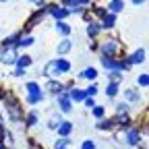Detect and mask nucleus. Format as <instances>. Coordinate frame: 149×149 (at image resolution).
Here are the masks:
<instances>
[{
  "instance_id": "1",
  "label": "nucleus",
  "mask_w": 149,
  "mask_h": 149,
  "mask_svg": "<svg viewBox=\"0 0 149 149\" xmlns=\"http://www.w3.org/2000/svg\"><path fill=\"white\" fill-rule=\"evenodd\" d=\"M72 68V64L66 60V58H52L50 62L44 64L42 68V74L46 79H60L62 74H68Z\"/></svg>"
},
{
  "instance_id": "2",
  "label": "nucleus",
  "mask_w": 149,
  "mask_h": 149,
  "mask_svg": "<svg viewBox=\"0 0 149 149\" xmlns=\"http://www.w3.org/2000/svg\"><path fill=\"white\" fill-rule=\"evenodd\" d=\"M60 6L68 8L70 15H85L87 8L91 6V0H62Z\"/></svg>"
},
{
  "instance_id": "3",
  "label": "nucleus",
  "mask_w": 149,
  "mask_h": 149,
  "mask_svg": "<svg viewBox=\"0 0 149 149\" xmlns=\"http://www.w3.org/2000/svg\"><path fill=\"white\" fill-rule=\"evenodd\" d=\"M4 104H6V112H8V118L10 120H21V116H23V110H21V104H19L13 95H8L6 100H4Z\"/></svg>"
},
{
  "instance_id": "4",
  "label": "nucleus",
  "mask_w": 149,
  "mask_h": 149,
  "mask_svg": "<svg viewBox=\"0 0 149 149\" xmlns=\"http://www.w3.org/2000/svg\"><path fill=\"white\" fill-rule=\"evenodd\" d=\"M118 50H120V46H118L116 40H106V42L100 44V54L102 56H108V58H116Z\"/></svg>"
},
{
  "instance_id": "5",
  "label": "nucleus",
  "mask_w": 149,
  "mask_h": 149,
  "mask_svg": "<svg viewBox=\"0 0 149 149\" xmlns=\"http://www.w3.org/2000/svg\"><path fill=\"white\" fill-rule=\"evenodd\" d=\"M17 58H19L17 48H2V50H0V62H2V64L15 66L17 64Z\"/></svg>"
},
{
  "instance_id": "6",
  "label": "nucleus",
  "mask_w": 149,
  "mask_h": 149,
  "mask_svg": "<svg viewBox=\"0 0 149 149\" xmlns=\"http://www.w3.org/2000/svg\"><path fill=\"white\" fill-rule=\"evenodd\" d=\"M56 104H58L60 112H64V114H70V112H72V102L68 97V91L58 93V95H56Z\"/></svg>"
},
{
  "instance_id": "7",
  "label": "nucleus",
  "mask_w": 149,
  "mask_h": 149,
  "mask_svg": "<svg viewBox=\"0 0 149 149\" xmlns=\"http://www.w3.org/2000/svg\"><path fill=\"white\" fill-rule=\"evenodd\" d=\"M48 15H52L56 21H66V17L70 13H68V8H64L60 4H48Z\"/></svg>"
},
{
  "instance_id": "8",
  "label": "nucleus",
  "mask_w": 149,
  "mask_h": 149,
  "mask_svg": "<svg viewBox=\"0 0 149 149\" xmlns=\"http://www.w3.org/2000/svg\"><path fill=\"white\" fill-rule=\"evenodd\" d=\"M122 93H124V102H126V104H141V100H143L141 91H137L135 87H128V89H124Z\"/></svg>"
},
{
  "instance_id": "9",
  "label": "nucleus",
  "mask_w": 149,
  "mask_h": 149,
  "mask_svg": "<svg viewBox=\"0 0 149 149\" xmlns=\"http://www.w3.org/2000/svg\"><path fill=\"white\" fill-rule=\"evenodd\" d=\"M85 33H87V37L95 40V37L102 33V25H100V21H95V19H89V21H87V27H85Z\"/></svg>"
},
{
  "instance_id": "10",
  "label": "nucleus",
  "mask_w": 149,
  "mask_h": 149,
  "mask_svg": "<svg viewBox=\"0 0 149 149\" xmlns=\"http://www.w3.org/2000/svg\"><path fill=\"white\" fill-rule=\"evenodd\" d=\"M145 58H147V52H145L143 48H139V50H135L133 54H130L126 60H128V64H130V66H137V64H143V62H145Z\"/></svg>"
},
{
  "instance_id": "11",
  "label": "nucleus",
  "mask_w": 149,
  "mask_h": 149,
  "mask_svg": "<svg viewBox=\"0 0 149 149\" xmlns=\"http://www.w3.org/2000/svg\"><path fill=\"white\" fill-rule=\"evenodd\" d=\"M124 143H128V145H139V143H141V130H139V128H126Z\"/></svg>"
},
{
  "instance_id": "12",
  "label": "nucleus",
  "mask_w": 149,
  "mask_h": 149,
  "mask_svg": "<svg viewBox=\"0 0 149 149\" xmlns=\"http://www.w3.org/2000/svg\"><path fill=\"white\" fill-rule=\"evenodd\" d=\"M44 91L52 93V95H58V93H62V91H64V83H60L58 79H48V83H46V89H44Z\"/></svg>"
},
{
  "instance_id": "13",
  "label": "nucleus",
  "mask_w": 149,
  "mask_h": 149,
  "mask_svg": "<svg viewBox=\"0 0 149 149\" xmlns=\"http://www.w3.org/2000/svg\"><path fill=\"white\" fill-rule=\"evenodd\" d=\"M68 97H70L72 104H81V102H85L87 93H85V89H81V87H72V89H68Z\"/></svg>"
},
{
  "instance_id": "14",
  "label": "nucleus",
  "mask_w": 149,
  "mask_h": 149,
  "mask_svg": "<svg viewBox=\"0 0 149 149\" xmlns=\"http://www.w3.org/2000/svg\"><path fill=\"white\" fill-rule=\"evenodd\" d=\"M97 68L95 66H87V68H83L81 72H79V79H85V81H89V83H95V79H97Z\"/></svg>"
},
{
  "instance_id": "15",
  "label": "nucleus",
  "mask_w": 149,
  "mask_h": 149,
  "mask_svg": "<svg viewBox=\"0 0 149 149\" xmlns=\"http://www.w3.org/2000/svg\"><path fill=\"white\" fill-rule=\"evenodd\" d=\"M124 6H126L124 0H110L108 6H106V10H108V13H112V15H118V13H122V10H124Z\"/></svg>"
},
{
  "instance_id": "16",
  "label": "nucleus",
  "mask_w": 149,
  "mask_h": 149,
  "mask_svg": "<svg viewBox=\"0 0 149 149\" xmlns=\"http://www.w3.org/2000/svg\"><path fill=\"white\" fill-rule=\"evenodd\" d=\"M72 128H74V124H72V122L62 120V122H60V126L56 128V130H58V137H60V139H66V137L72 133Z\"/></svg>"
},
{
  "instance_id": "17",
  "label": "nucleus",
  "mask_w": 149,
  "mask_h": 149,
  "mask_svg": "<svg viewBox=\"0 0 149 149\" xmlns=\"http://www.w3.org/2000/svg\"><path fill=\"white\" fill-rule=\"evenodd\" d=\"M31 64H33V56H29V54H19V58H17V64H15V66L27 70Z\"/></svg>"
},
{
  "instance_id": "18",
  "label": "nucleus",
  "mask_w": 149,
  "mask_h": 149,
  "mask_svg": "<svg viewBox=\"0 0 149 149\" xmlns=\"http://www.w3.org/2000/svg\"><path fill=\"white\" fill-rule=\"evenodd\" d=\"M70 50H72V42L68 40V37L60 40V42H58V46H56V54H58V56H64V54H68Z\"/></svg>"
},
{
  "instance_id": "19",
  "label": "nucleus",
  "mask_w": 149,
  "mask_h": 149,
  "mask_svg": "<svg viewBox=\"0 0 149 149\" xmlns=\"http://www.w3.org/2000/svg\"><path fill=\"white\" fill-rule=\"evenodd\" d=\"M100 25H102V29H114V27H116V15L106 13L104 19L100 21Z\"/></svg>"
},
{
  "instance_id": "20",
  "label": "nucleus",
  "mask_w": 149,
  "mask_h": 149,
  "mask_svg": "<svg viewBox=\"0 0 149 149\" xmlns=\"http://www.w3.org/2000/svg\"><path fill=\"white\" fill-rule=\"evenodd\" d=\"M70 31H72V27H70L66 21H56V33L62 35V40L70 35Z\"/></svg>"
},
{
  "instance_id": "21",
  "label": "nucleus",
  "mask_w": 149,
  "mask_h": 149,
  "mask_svg": "<svg viewBox=\"0 0 149 149\" xmlns=\"http://www.w3.org/2000/svg\"><path fill=\"white\" fill-rule=\"evenodd\" d=\"M104 93H106V97H110V100H114L118 93H120V85L118 83H106V89H104Z\"/></svg>"
},
{
  "instance_id": "22",
  "label": "nucleus",
  "mask_w": 149,
  "mask_h": 149,
  "mask_svg": "<svg viewBox=\"0 0 149 149\" xmlns=\"http://www.w3.org/2000/svg\"><path fill=\"white\" fill-rule=\"evenodd\" d=\"M46 100V93L42 91V93H35V95H25V102L29 104V106H37V104H42Z\"/></svg>"
},
{
  "instance_id": "23",
  "label": "nucleus",
  "mask_w": 149,
  "mask_h": 149,
  "mask_svg": "<svg viewBox=\"0 0 149 149\" xmlns=\"http://www.w3.org/2000/svg\"><path fill=\"white\" fill-rule=\"evenodd\" d=\"M19 37H21V33H13V35H8V37H4L2 48H17V44H19Z\"/></svg>"
},
{
  "instance_id": "24",
  "label": "nucleus",
  "mask_w": 149,
  "mask_h": 149,
  "mask_svg": "<svg viewBox=\"0 0 149 149\" xmlns=\"http://www.w3.org/2000/svg\"><path fill=\"white\" fill-rule=\"evenodd\" d=\"M33 44H35L33 35L25 33V35H21V37H19V44H17V48H29V46H33Z\"/></svg>"
},
{
  "instance_id": "25",
  "label": "nucleus",
  "mask_w": 149,
  "mask_h": 149,
  "mask_svg": "<svg viewBox=\"0 0 149 149\" xmlns=\"http://www.w3.org/2000/svg\"><path fill=\"white\" fill-rule=\"evenodd\" d=\"M95 128L97 130H112V128H114V120H112V118H102V120H97Z\"/></svg>"
},
{
  "instance_id": "26",
  "label": "nucleus",
  "mask_w": 149,
  "mask_h": 149,
  "mask_svg": "<svg viewBox=\"0 0 149 149\" xmlns=\"http://www.w3.org/2000/svg\"><path fill=\"white\" fill-rule=\"evenodd\" d=\"M25 91H27V95H35V93H42V87L37 81H29V83H25Z\"/></svg>"
},
{
  "instance_id": "27",
  "label": "nucleus",
  "mask_w": 149,
  "mask_h": 149,
  "mask_svg": "<svg viewBox=\"0 0 149 149\" xmlns=\"http://www.w3.org/2000/svg\"><path fill=\"white\" fill-rule=\"evenodd\" d=\"M112 120H114V126H122V128H124V124L130 122V116H128V114H116Z\"/></svg>"
},
{
  "instance_id": "28",
  "label": "nucleus",
  "mask_w": 149,
  "mask_h": 149,
  "mask_svg": "<svg viewBox=\"0 0 149 149\" xmlns=\"http://www.w3.org/2000/svg\"><path fill=\"white\" fill-rule=\"evenodd\" d=\"M122 79H124V72H120V70H112V72H108V83H118V85H120Z\"/></svg>"
},
{
  "instance_id": "29",
  "label": "nucleus",
  "mask_w": 149,
  "mask_h": 149,
  "mask_svg": "<svg viewBox=\"0 0 149 149\" xmlns=\"http://www.w3.org/2000/svg\"><path fill=\"white\" fill-rule=\"evenodd\" d=\"M91 114H93V118L102 120V118H106V108L100 106V104H95V108H91Z\"/></svg>"
},
{
  "instance_id": "30",
  "label": "nucleus",
  "mask_w": 149,
  "mask_h": 149,
  "mask_svg": "<svg viewBox=\"0 0 149 149\" xmlns=\"http://www.w3.org/2000/svg\"><path fill=\"white\" fill-rule=\"evenodd\" d=\"M60 122H62V116H60V114H54V116H52V118L48 120V128L56 130V128L60 126Z\"/></svg>"
},
{
  "instance_id": "31",
  "label": "nucleus",
  "mask_w": 149,
  "mask_h": 149,
  "mask_svg": "<svg viewBox=\"0 0 149 149\" xmlns=\"http://www.w3.org/2000/svg\"><path fill=\"white\" fill-rule=\"evenodd\" d=\"M25 124H27V126H35V124H37V112H35V110H31L29 114L25 116Z\"/></svg>"
},
{
  "instance_id": "32",
  "label": "nucleus",
  "mask_w": 149,
  "mask_h": 149,
  "mask_svg": "<svg viewBox=\"0 0 149 149\" xmlns=\"http://www.w3.org/2000/svg\"><path fill=\"white\" fill-rule=\"evenodd\" d=\"M137 85L139 87H149V72H141L137 77Z\"/></svg>"
},
{
  "instance_id": "33",
  "label": "nucleus",
  "mask_w": 149,
  "mask_h": 149,
  "mask_svg": "<svg viewBox=\"0 0 149 149\" xmlns=\"http://www.w3.org/2000/svg\"><path fill=\"white\" fill-rule=\"evenodd\" d=\"M128 110H130V104H126V102L116 104V114H128Z\"/></svg>"
},
{
  "instance_id": "34",
  "label": "nucleus",
  "mask_w": 149,
  "mask_h": 149,
  "mask_svg": "<svg viewBox=\"0 0 149 149\" xmlns=\"http://www.w3.org/2000/svg\"><path fill=\"white\" fill-rule=\"evenodd\" d=\"M68 145H70V139L66 137V139H58L54 143V149H68Z\"/></svg>"
},
{
  "instance_id": "35",
  "label": "nucleus",
  "mask_w": 149,
  "mask_h": 149,
  "mask_svg": "<svg viewBox=\"0 0 149 149\" xmlns=\"http://www.w3.org/2000/svg\"><path fill=\"white\" fill-rule=\"evenodd\" d=\"M97 91H100V89H97V85H95V83H91V85H89V87L85 89L87 97H95V95H97Z\"/></svg>"
},
{
  "instance_id": "36",
  "label": "nucleus",
  "mask_w": 149,
  "mask_h": 149,
  "mask_svg": "<svg viewBox=\"0 0 149 149\" xmlns=\"http://www.w3.org/2000/svg\"><path fill=\"white\" fill-rule=\"evenodd\" d=\"M81 149H97V143L93 141V139H85L81 143Z\"/></svg>"
},
{
  "instance_id": "37",
  "label": "nucleus",
  "mask_w": 149,
  "mask_h": 149,
  "mask_svg": "<svg viewBox=\"0 0 149 149\" xmlns=\"http://www.w3.org/2000/svg\"><path fill=\"white\" fill-rule=\"evenodd\" d=\"M93 13H95V17H100V21H102V19H104V15L108 13L104 6H93Z\"/></svg>"
},
{
  "instance_id": "38",
  "label": "nucleus",
  "mask_w": 149,
  "mask_h": 149,
  "mask_svg": "<svg viewBox=\"0 0 149 149\" xmlns=\"http://www.w3.org/2000/svg\"><path fill=\"white\" fill-rule=\"evenodd\" d=\"M83 104H85L89 110H91V108H95V100H93V97H85V102H83Z\"/></svg>"
},
{
  "instance_id": "39",
  "label": "nucleus",
  "mask_w": 149,
  "mask_h": 149,
  "mask_svg": "<svg viewBox=\"0 0 149 149\" xmlns=\"http://www.w3.org/2000/svg\"><path fill=\"white\" fill-rule=\"evenodd\" d=\"M13 74H15V77H25V70H23V68H15Z\"/></svg>"
},
{
  "instance_id": "40",
  "label": "nucleus",
  "mask_w": 149,
  "mask_h": 149,
  "mask_svg": "<svg viewBox=\"0 0 149 149\" xmlns=\"http://www.w3.org/2000/svg\"><path fill=\"white\" fill-rule=\"evenodd\" d=\"M130 2H133V4H137V6H139V4H145V2H147V0H130Z\"/></svg>"
},
{
  "instance_id": "41",
  "label": "nucleus",
  "mask_w": 149,
  "mask_h": 149,
  "mask_svg": "<svg viewBox=\"0 0 149 149\" xmlns=\"http://www.w3.org/2000/svg\"><path fill=\"white\" fill-rule=\"evenodd\" d=\"M0 149H4V145H2V141H0Z\"/></svg>"
},
{
  "instance_id": "42",
  "label": "nucleus",
  "mask_w": 149,
  "mask_h": 149,
  "mask_svg": "<svg viewBox=\"0 0 149 149\" xmlns=\"http://www.w3.org/2000/svg\"><path fill=\"white\" fill-rule=\"evenodd\" d=\"M29 2H35V4H37V0H29Z\"/></svg>"
},
{
  "instance_id": "43",
  "label": "nucleus",
  "mask_w": 149,
  "mask_h": 149,
  "mask_svg": "<svg viewBox=\"0 0 149 149\" xmlns=\"http://www.w3.org/2000/svg\"><path fill=\"white\" fill-rule=\"evenodd\" d=\"M0 2H6V0H0Z\"/></svg>"
}]
</instances>
